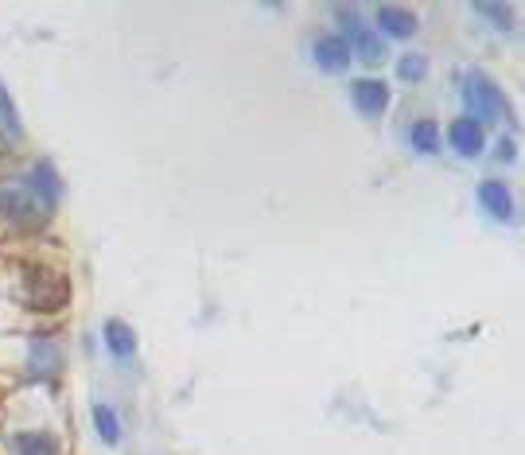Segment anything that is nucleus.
Listing matches in <instances>:
<instances>
[{
    "instance_id": "nucleus-7",
    "label": "nucleus",
    "mask_w": 525,
    "mask_h": 455,
    "mask_svg": "<svg viewBox=\"0 0 525 455\" xmlns=\"http://www.w3.org/2000/svg\"><path fill=\"white\" fill-rule=\"evenodd\" d=\"M370 28L382 35L385 43H389V39H393V43H409V39L420 35V16L417 8H409V4H378Z\"/></svg>"
},
{
    "instance_id": "nucleus-16",
    "label": "nucleus",
    "mask_w": 525,
    "mask_h": 455,
    "mask_svg": "<svg viewBox=\"0 0 525 455\" xmlns=\"http://www.w3.org/2000/svg\"><path fill=\"white\" fill-rule=\"evenodd\" d=\"M428 74H432V63H428L424 51H405V55L393 63V78H397L401 86H424Z\"/></svg>"
},
{
    "instance_id": "nucleus-19",
    "label": "nucleus",
    "mask_w": 525,
    "mask_h": 455,
    "mask_svg": "<svg viewBox=\"0 0 525 455\" xmlns=\"http://www.w3.org/2000/svg\"><path fill=\"white\" fill-rule=\"evenodd\" d=\"M494 160L498 164H514L518 160V137L514 133H502V137L494 140Z\"/></svg>"
},
{
    "instance_id": "nucleus-15",
    "label": "nucleus",
    "mask_w": 525,
    "mask_h": 455,
    "mask_svg": "<svg viewBox=\"0 0 525 455\" xmlns=\"http://www.w3.org/2000/svg\"><path fill=\"white\" fill-rule=\"evenodd\" d=\"M8 444L16 455H59V440L47 428H20V432H12Z\"/></svg>"
},
{
    "instance_id": "nucleus-1",
    "label": "nucleus",
    "mask_w": 525,
    "mask_h": 455,
    "mask_svg": "<svg viewBox=\"0 0 525 455\" xmlns=\"http://www.w3.org/2000/svg\"><path fill=\"white\" fill-rule=\"evenodd\" d=\"M459 98H463V113L471 121H479L483 129H494V125L514 117V105L506 98V90L498 86V78H490L487 70H467L459 78Z\"/></svg>"
},
{
    "instance_id": "nucleus-18",
    "label": "nucleus",
    "mask_w": 525,
    "mask_h": 455,
    "mask_svg": "<svg viewBox=\"0 0 525 455\" xmlns=\"http://www.w3.org/2000/svg\"><path fill=\"white\" fill-rule=\"evenodd\" d=\"M0 133L8 140H24V121H20V109L12 102L8 86L0 82Z\"/></svg>"
},
{
    "instance_id": "nucleus-8",
    "label": "nucleus",
    "mask_w": 525,
    "mask_h": 455,
    "mask_svg": "<svg viewBox=\"0 0 525 455\" xmlns=\"http://www.w3.org/2000/svg\"><path fill=\"white\" fill-rule=\"evenodd\" d=\"M347 94H350L354 113L366 117V121H382L389 102H393V90H389L385 78H354L347 86Z\"/></svg>"
},
{
    "instance_id": "nucleus-3",
    "label": "nucleus",
    "mask_w": 525,
    "mask_h": 455,
    "mask_svg": "<svg viewBox=\"0 0 525 455\" xmlns=\"http://www.w3.org/2000/svg\"><path fill=\"white\" fill-rule=\"evenodd\" d=\"M331 16H335V24H339V35L347 39L350 59H354V63H366V67H382L385 55H389V43L362 20V12L350 8V4H335Z\"/></svg>"
},
{
    "instance_id": "nucleus-6",
    "label": "nucleus",
    "mask_w": 525,
    "mask_h": 455,
    "mask_svg": "<svg viewBox=\"0 0 525 455\" xmlns=\"http://www.w3.org/2000/svg\"><path fill=\"white\" fill-rule=\"evenodd\" d=\"M20 175H24V183H28V191H32L35 203L55 214V207L63 203V191H67V183H63L59 168H55L47 156H39V160H32Z\"/></svg>"
},
{
    "instance_id": "nucleus-9",
    "label": "nucleus",
    "mask_w": 525,
    "mask_h": 455,
    "mask_svg": "<svg viewBox=\"0 0 525 455\" xmlns=\"http://www.w3.org/2000/svg\"><path fill=\"white\" fill-rule=\"evenodd\" d=\"M312 63L319 74H331V78H339V74H347L354 67V59H350V47L347 39L339 32H319L312 39Z\"/></svg>"
},
{
    "instance_id": "nucleus-13",
    "label": "nucleus",
    "mask_w": 525,
    "mask_h": 455,
    "mask_svg": "<svg viewBox=\"0 0 525 455\" xmlns=\"http://www.w3.org/2000/svg\"><path fill=\"white\" fill-rule=\"evenodd\" d=\"M90 424H94V432H98V440H102L105 448H121L125 424H121V413L109 401H94L90 405Z\"/></svg>"
},
{
    "instance_id": "nucleus-17",
    "label": "nucleus",
    "mask_w": 525,
    "mask_h": 455,
    "mask_svg": "<svg viewBox=\"0 0 525 455\" xmlns=\"http://www.w3.org/2000/svg\"><path fill=\"white\" fill-rule=\"evenodd\" d=\"M471 12L479 16V20H487L494 32L510 35L518 28V12H514V4H502V0H487V4H471Z\"/></svg>"
},
{
    "instance_id": "nucleus-2",
    "label": "nucleus",
    "mask_w": 525,
    "mask_h": 455,
    "mask_svg": "<svg viewBox=\"0 0 525 455\" xmlns=\"http://www.w3.org/2000/svg\"><path fill=\"white\" fill-rule=\"evenodd\" d=\"M0 222H8L20 234H35L51 222V210L35 203L24 175H0Z\"/></svg>"
},
{
    "instance_id": "nucleus-10",
    "label": "nucleus",
    "mask_w": 525,
    "mask_h": 455,
    "mask_svg": "<svg viewBox=\"0 0 525 455\" xmlns=\"http://www.w3.org/2000/svg\"><path fill=\"white\" fill-rule=\"evenodd\" d=\"M444 144L452 148L459 160H479L483 148H487V129H483L479 121H471L467 113H459V117L448 121V129H444Z\"/></svg>"
},
{
    "instance_id": "nucleus-14",
    "label": "nucleus",
    "mask_w": 525,
    "mask_h": 455,
    "mask_svg": "<svg viewBox=\"0 0 525 455\" xmlns=\"http://www.w3.org/2000/svg\"><path fill=\"white\" fill-rule=\"evenodd\" d=\"M409 148H413L417 156H440V148H444L440 121H436V117H417V121L409 125Z\"/></svg>"
},
{
    "instance_id": "nucleus-12",
    "label": "nucleus",
    "mask_w": 525,
    "mask_h": 455,
    "mask_svg": "<svg viewBox=\"0 0 525 455\" xmlns=\"http://www.w3.org/2000/svg\"><path fill=\"white\" fill-rule=\"evenodd\" d=\"M475 199H479V207H483L487 218L502 222V226H510V222H514V191H510V183H506V179H479Z\"/></svg>"
},
{
    "instance_id": "nucleus-5",
    "label": "nucleus",
    "mask_w": 525,
    "mask_h": 455,
    "mask_svg": "<svg viewBox=\"0 0 525 455\" xmlns=\"http://www.w3.org/2000/svg\"><path fill=\"white\" fill-rule=\"evenodd\" d=\"M20 304L32 312H63L70 304V280L55 269H24V284H20Z\"/></svg>"
},
{
    "instance_id": "nucleus-11",
    "label": "nucleus",
    "mask_w": 525,
    "mask_h": 455,
    "mask_svg": "<svg viewBox=\"0 0 525 455\" xmlns=\"http://www.w3.org/2000/svg\"><path fill=\"white\" fill-rule=\"evenodd\" d=\"M102 347L113 362H133L140 350V339H137V327L121 315H109L102 323Z\"/></svg>"
},
{
    "instance_id": "nucleus-4",
    "label": "nucleus",
    "mask_w": 525,
    "mask_h": 455,
    "mask_svg": "<svg viewBox=\"0 0 525 455\" xmlns=\"http://www.w3.org/2000/svg\"><path fill=\"white\" fill-rule=\"evenodd\" d=\"M20 370L28 382H55L63 370H67V350H63V339L55 335H24L20 339Z\"/></svg>"
}]
</instances>
